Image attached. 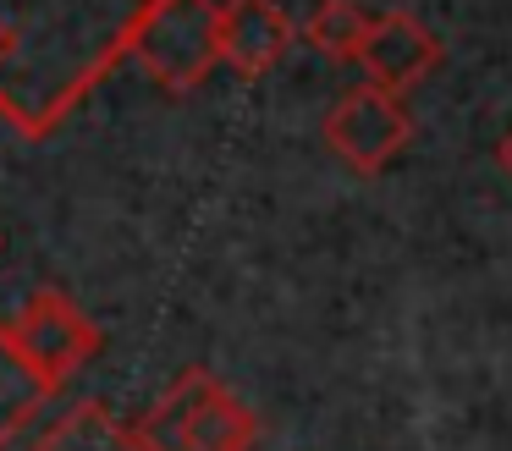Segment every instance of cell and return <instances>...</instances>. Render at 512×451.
Instances as JSON below:
<instances>
[{
    "instance_id": "7",
    "label": "cell",
    "mask_w": 512,
    "mask_h": 451,
    "mask_svg": "<svg viewBox=\"0 0 512 451\" xmlns=\"http://www.w3.org/2000/svg\"><path fill=\"white\" fill-rule=\"evenodd\" d=\"M50 396H56V385L39 380V369L17 352L12 330L0 325V446H6V440H12L17 429L50 402Z\"/></svg>"
},
{
    "instance_id": "1",
    "label": "cell",
    "mask_w": 512,
    "mask_h": 451,
    "mask_svg": "<svg viewBox=\"0 0 512 451\" xmlns=\"http://www.w3.org/2000/svg\"><path fill=\"white\" fill-rule=\"evenodd\" d=\"M144 451H254L259 418L215 374L188 369L138 424Z\"/></svg>"
},
{
    "instance_id": "9",
    "label": "cell",
    "mask_w": 512,
    "mask_h": 451,
    "mask_svg": "<svg viewBox=\"0 0 512 451\" xmlns=\"http://www.w3.org/2000/svg\"><path fill=\"white\" fill-rule=\"evenodd\" d=\"M501 160H507V171H512V132H507V143H501Z\"/></svg>"
},
{
    "instance_id": "4",
    "label": "cell",
    "mask_w": 512,
    "mask_h": 451,
    "mask_svg": "<svg viewBox=\"0 0 512 451\" xmlns=\"http://www.w3.org/2000/svg\"><path fill=\"white\" fill-rule=\"evenodd\" d=\"M358 55H364V66H369V77H375V88H386V94H397V88L419 83V77L435 66V44H430V33H424L413 17L369 22V33H364V44H358Z\"/></svg>"
},
{
    "instance_id": "5",
    "label": "cell",
    "mask_w": 512,
    "mask_h": 451,
    "mask_svg": "<svg viewBox=\"0 0 512 451\" xmlns=\"http://www.w3.org/2000/svg\"><path fill=\"white\" fill-rule=\"evenodd\" d=\"M287 39H292V28L276 6H265V0H237V6L226 11L221 33H215V50H226L237 61V72L254 77L287 50Z\"/></svg>"
},
{
    "instance_id": "3",
    "label": "cell",
    "mask_w": 512,
    "mask_h": 451,
    "mask_svg": "<svg viewBox=\"0 0 512 451\" xmlns=\"http://www.w3.org/2000/svg\"><path fill=\"white\" fill-rule=\"evenodd\" d=\"M6 330H12L17 352L39 369V380H50V385H61L94 347H100V330H94L61 292H39L34 303L23 308V319L6 325Z\"/></svg>"
},
{
    "instance_id": "6",
    "label": "cell",
    "mask_w": 512,
    "mask_h": 451,
    "mask_svg": "<svg viewBox=\"0 0 512 451\" xmlns=\"http://www.w3.org/2000/svg\"><path fill=\"white\" fill-rule=\"evenodd\" d=\"M34 451H144V440H138V424L116 418L111 407L78 402L34 440Z\"/></svg>"
},
{
    "instance_id": "2",
    "label": "cell",
    "mask_w": 512,
    "mask_h": 451,
    "mask_svg": "<svg viewBox=\"0 0 512 451\" xmlns=\"http://www.w3.org/2000/svg\"><path fill=\"white\" fill-rule=\"evenodd\" d=\"M408 132H413V121H408V110H402V99L386 94V88H375V83L353 88V94L331 110V121H325L331 149L342 154L347 165H358V171L391 165L397 149L408 143Z\"/></svg>"
},
{
    "instance_id": "8",
    "label": "cell",
    "mask_w": 512,
    "mask_h": 451,
    "mask_svg": "<svg viewBox=\"0 0 512 451\" xmlns=\"http://www.w3.org/2000/svg\"><path fill=\"white\" fill-rule=\"evenodd\" d=\"M364 33H369V22L358 17L353 6H342V0H331V6L314 17V28H309V39L320 44V50H331V55H358V44H364Z\"/></svg>"
}]
</instances>
